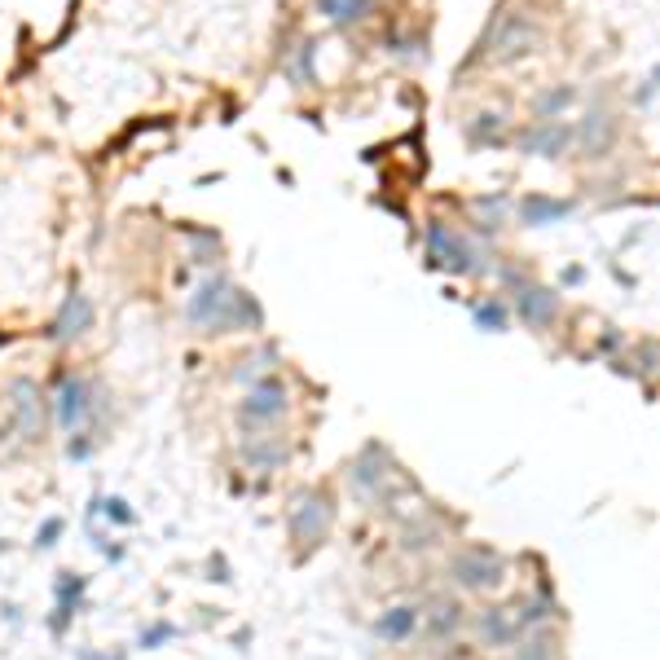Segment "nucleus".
I'll return each instance as SVG.
<instances>
[{"mask_svg":"<svg viewBox=\"0 0 660 660\" xmlns=\"http://www.w3.org/2000/svg\"><path fill=\"white\" fill-rule=\"evenodd\" d=\"M172 634H176V630H172L168 621H163V625H150V630L141 634V647H146V652H154V647H159V643H168Z\"/></svg>","mask_w":660,"mask_h":660,"instance_id":"nucleus-27","label":"nucleus"},{"mask_svg":"<svg viewBox=\"0 0 660 660\" xmlns=\"http://www.w3.org/2000/svg\"><path fill=\"white\" fill-rule=\"evenodd\" d=\"M9 405H14V418L27 436H40L44 432V396L31 379H14L9 383Z\"/></svg>","mask_w":660,"mask_h":660,"instance_id":"nucleus-10","label":"nucleus"},{"mask_svg":"<svg viewBox=\"0 0 660 660\" xmlns=\"http://www.w3.org/2000/svg\"><path fill=\"white\" fill-rule=\"evenodd\" d=\"M515 660H555V647H550V638H524L520 652H515Z\"/></svg>","mask_w":660,"mask_h":660,"instance_id":"nucleus-23","label":"nucleus"},{"mask_svg":"<svg viewBox=\"0 0 660 660\" xmlns=\"http://www.w3.org/2000/svg\"><path fill=\"white\" fill-rule=\"evenodd\" d=\"M242 458H247L256 471H273V467H282V462L291 458V449L282 445V436H260V432H251L247 440H242Z\"/></svg>","mask_w":660,"mask_h":660,"instance_id":"nucleus-14","label":"nucleus"},{"mask_svg":"<svg viewBox=\"0 0 660 660\" xmlns=\"http://www.w3.org/2000/svg\"><path fill=\"white\" fill-rule=\"evenodd\" d=\"M366 5H370V0H317V9H322L330 22H352V18H361V14H366Z\"/></svg>","mask_w":660,"mask_h":660,"instance_id":"nucleus-20","label":"nucleus"},{"mask_svg":"<svg viewBox=\"0 0 660 660\" xmlns=\"http://www.w3.org/2000/svg\"><path fill=\"white\" fill-rule=\"evenodd\" d=\"M449 577H454L462 590H498L506 581V564L498 559V550L467 546L449 559Z\"/></svg>","mask_w":660,"mask_h":660,"instance_id":"nucleus-2","label":"nucleus"},{"mask_svg":"<svg viewBox=\"0 0 660 660\" xmlns=\"http://www.w3.org/2000/svg\"><path fill=\"white\" fill-rule=\"evenodd\" d=\"M93 410V392H88V383L80 374H62L58 388H53V418H58L62 432H75V427L88 418Z\"/></svg>","mask_w":660,"mask_h":660,"instance_id":"nucleus-7","label":"nucleus"},{"mask_svg":"<svg viewBox=\"0 0 660 660\" xmlns=\"http://www.w3.org/2000/svg\"><path fill=\"white\" fill-rule=\"evenodd\" d=\"M515 313H520V322H524V326L542 330V326L555 322V313H559V295H555V291H546V286L524 282V286H515Z\"/></svg>","mask_w":660,"mask_h":660,"instance_id":"nucleus-8","label":"nucleus"},{"mask_svg":"<svg viewBox=\"0 0 660 660\" xmlns=\"http://www.w3.org/2000/svg\"><path fill=\"white\" fill-rule=\"evenodd\" d=\"M480 634L489 647H511L515 638H520V625H515V612L506 608H489L480 616Z\"/></svg>","mask_w":660,"mask_h":660,"instance_id":"nucleus-16","label":"nucleus"},{"mask_svg":"<svg viewBox=\"0 0 660 660\" xmlns=\"http://www.w3.org/2000/svg\"><path fill=\"white\" fill-rule=\"evenodd\" d=\"M423 621H427V634L432 638H449L462 625V608L454 599H436L432 612H423Z\"/></svg>","mask_w":660,"mask_h":660,"instance_id":"nucleus-17","label":"nucleus"},{"mask_svg":"<svg viewBox=\"0 0 660 660\" xmlns=\"http://www.w3.org/2000/svg\"><path fill=\"white\" fill-rule=\"evenodd\" d=\"M564 216H572V203H568V198L528 194L524 203H520V220H524V225H533V229H542V225H555V220H564Z\"/></svg>","mask_w":660,"mask_h":660,"instance_id":"nucleus-15","label":"nucleus"},{"mask_svg":"<svg viewBox=\"0 0 660 660\" xmlns=\"http://www.w3.org/2000/svg\"><path fill=\"white\" fill-rule=\"evenodd\" d=\"M88 326H93V300H88L84 291H71V295L62 300V308H58L53 335H58V339H80Z\"/></svg>","mask_w":660,"mask_h":660,"instance_id":"nucleus-13","label":"nucleus"},{"mask_svg":"<svg viewBox=\"0 0 660 660\" xmlns=\"http://www.w3.org/2000/svg\"><path fill=\"white\" fill-rule=\"evenodd\" d=\"M418 630H423V608H414V603H396V608L379 612V621H374V634L383 643H410Z\"/></svg>","mask_w":660,"mask_h":660,"instance_id":"nucleus-12","label":"nucleus"},{"mask_svg":"<svg viewBox=\"0 0 660 660\" xmlns=\"http://www.w3.org/2000/svg\"><path fill=\"white\" fill-rule=\"evenodd\" d=\"M88 449H93V445H88V440H71V458H84Z\"/></svg>","mask_w":660,"mask_h":660,"instance_id":"nucleus-29","label":"nucleus"},{"mask_svg":"<svg viewBox=\"0 0 660 660\" xmlns=\"http://www.w3.org/2000/svg\"><path fill=\"white\" fill-rule=\"evenodd\" d=\"M476 322H480L484 330H506V308H502L498 300H484V304L476 308Z\"/></svg>","mask_w":660,"mask_h":660,"instance_id":"nucleus-24","label":"nucleus"},{"mask_svg":"<svg viewBox=\"0 0 660 660\" xmlns=\"http://www.w3.org/2000/svg\"><path fill=\"white\" fill-rule=\"evenodd\" d=\"M537 40V27L528 18L520 14H511V18H498L493 22V31H489V44L498 49V58H515V53H528V44Z\"/></svg>","mask_w":660,"mask_h":660,"instance_id":"nucleus-11","label":"nucleus"},{"mask_svg":"<svg viewBox=\"0 0 660 660\" xmlns=\"http://www.w3.org/2000/svg\"><path fill=\"white\" fill-rule=\"evenodd\" d=\"M62 528H66V524L58 520V515H53V520H44V524H40V533H36V546H40V550H49L53 542H58Z\"/></svg>","mask_w":660,"mask_h":660,"instance_id":"nucleus-28","label":"nucleus"},{"mask_svg":"<svg viewBox=\"0 0 660 660\" xmlns=\"http://www.w3.org/2000/svg\"><path fill=\"white\" fill-rule=\"evenodd\" d=\"M550 612H555V603L550 599H528V603L515 608V625H520V634H524V630H533V625H542Z\"/></svg>","mask_w":660,"mask_h":660,"instance_id":"nucleus-21","label":"nucleus"},{"mask_svg":"<svg viewBox=\"0 0 660 660\" xmlns=\"http://www.w3.org/2000/svg\"><path fill=\"white\" fill-rule=\"evenodd\" d=\"M330 520H335V506H330L326 493H317V489L295 493V502H291V537L300 546L322 542V537L330 533Z\"/></svg>","mask_w":660,"mask_h":660,"instance_id":"nucleus-3","label":"nucleus"},{"mask_svg":"<svg viewBox=\"0 0 660 660\" xmlns=\"http://www.w3.org/2000/svg\"><path fill=\"white\" fill-rule=\"evenodd\" d=\"M102 515L106 520H115V524H132V511H128L124 498H102Z\"/></svg>","mask_w":660,"mask_h":660,"instance_id":"nucleus-26","label":"nucleus"},{"mask_svg":"<svg viewBox=\"0 0 660 660\" xmlns=\"http://www.w3.org/2000/svg\"><path fill=\"white\" fill-rule=\"evenodd\" d=\"M520 146L528 154H537V159H559V154L572 146V128L559 124V119H537V124L520 137Z\"/></svg>","mask_w":660,"mask_h":660,"instance_id":"nucleus-9","label":"nucleus"},{"mask_svg":"<svg viewBox=\"0 0 660 660\" xmlns=\"http://www.w3.org/2000/svg\"><path fill=\"white\" fill-rule=\"evenodd\" d=\"M229 295H234V286L225 278H207L198 291L190 295V304H185V317H190V326H203V330H225V313H229Z\"/></svg>","mask_w":660,"mask_h":660,"instance_id":"nucleus-6","label":"nucleus"},{"mask_svg":"<svg viewBox=\"0 0 660 660\" xmlns=\"http://www.w3.org/2000/svg\"><path fill=\"white\" fill-rule=\"evenodd\" d=\"M427 256H432V264L436 269H445V273H476L480 269L471 242L462 234H454L449 225H440V220L427 225Z\"/></svg>","mask_w":660,"mask_h":660,"instance_id":"nucleus-4","label":"nucleus"},{"mask_svg":"<svg viewBox=\"0 0 660 660\" xmlns=\"http://www.w3.org/2000/svg\"><path fill=\"white\" fill-rule=\"evenodd\" d=\"M291 410V392H286V383L278 374H264L247 388V396L238 401V423L247 427V432H260V427H273L278 418Z\"/></svg>","mask_w":660,"mask_h":660,"instance_id":"nucleus-1","label":"nucleus"},{"mask_svg":"<svg viewBox=\"0 0 660 660\" xmlns=\"http://www.w3.org/2000/svg\"><path fill=\"white\" fill-rule=\"evenodd\" d=\"M392 454L383 445H370L361 449L357 458H352V467H348V480H352V489L361 493V498H379L383 489H388V480H392Z\"/></svg>","mask_w":660,"mask_h":660,"instance_id":"nucleus-5","label":"nucleus"},{"mask_svg":"<svg viewBox=\"0 0 660 660\" xmlns=\"http://www.w3.org/2000/svg\"><path fill=\"white\" fill-rule=\"evenodd\" d=\"M80 594H84V581H80V572H66V577L58 581V608H71V612H75V603H80Z\"/></svg>","mask_w":660,"mask_h":660,"instance_id":"nucleus-22","label":"nucleus"},{"mask_svg":"<svg viewBox=\"0 0 660 660\" xmlns=\"http://www.w3.org/2000/svg\"><path fill=\"white\" fill-rule=\"evenodd\" d=\"M612 119L603 115V110H594V115L581 124V137H586V146H590V154H603L608 150V141H612Z\"/></svg>","mask_w":660,"mask_h":660,"instance_id":"nucleus-18","label":"nucleus"},{"mask_svg":"<svg viewBox=\"0 0 660 660\" xmlns=\"http://www.w3.org/2000/svg\"><path fill=\"white\" fill-rule=\"evenodd\" d=\"M572 102H577V88H546V93L542 97H537V119H550V115H559V110H568Z\"/></svg>","mask_w":660,"mask_h":660,"instance_id":"nucleus-19","label":"nucleus"},{"mask_svg":"<svg viewBox=\"0 0 660 660\" xmlns=\"http://www.w3.org/2000/svg\"><path fill=\"white\" fill-rule=\"evenodd\" d=\"M498 128H502V115H480L476 128H471V141H498Z\"/></svg>","mask_w":660,"mask_h":660,"instance_id":"nucleus-25","label":"nucleus"}]
</instances>
